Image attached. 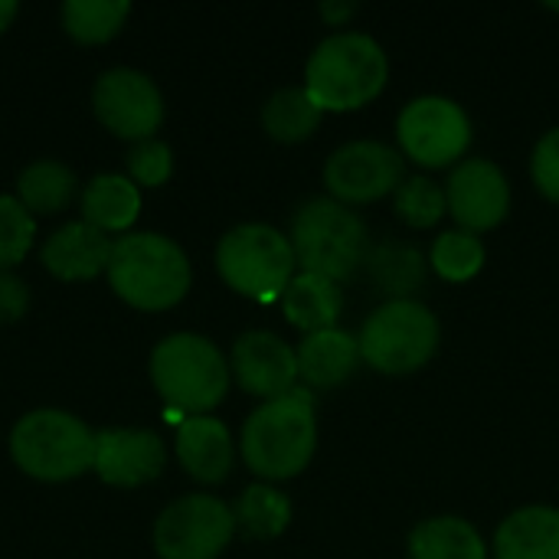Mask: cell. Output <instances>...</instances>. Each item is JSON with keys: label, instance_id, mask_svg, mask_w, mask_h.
<instances>
[{"label": "cell", "instance_id": "8fae6325", "mask_svg": "<svg viewBox=\"0 0 559 559\" xmlns=\"http://www.w3.org/2000/svg\"><path fill=\"white\" fill-rule=\"evenodd\" d=\"M324 183L341 203H370L403 183V154L383 141L341 144L324 164Z\"/></svg>", "mask_w": 559, "mask_h": 559}, {"label": "cell", "instance_id": "7a4b0ae2", "mask_svg": "<svg viewBox=\"0 0 559 559\" xmlns=\"http://www.w3.org/2000/svg\"><path fill=\"white\" fill-rule=\"evenodd\" d=\"M386 52L360 29H341L318 43L305 69V88L321 108H360L386 85Z\"/></svg>", "mask_w": 559, "mask_h": 559}, {"label": "cell", "instance_id": "3957f363", "mask_svg": "<svg viewBox=\"0 0 559 559\" xmlns=\"http://www.w3.org/2000/svg\"><path fill=\"white\" fill-rule=\"evenodd\" d=\"M105 272L115 295L141 311L174 308L190 288V262L183 249L160 233H131L111 242Z\"/></svg>", "mask_w": 559, "mask_h": 559}, {"label": "cell", "instance_id": "4316f807", "mask_svg": "<svg viewBox=\"0 0 559 559\" xmlns=\"http://www.w3.org/2000/svg\"><path fill=\"white\" fill-rule=\"evenodd\" d=\"M432 269L449 282H468L485 265V246L478 233L468 229H449L432 242Z\"/></svg>", "mask_w": 559, "mask_h": 559}, {"label": "cell", "instance_id": "ffe728a7", "mask_svg": "<svg viewBox=\"0 0 559 559\" xmlns=\"http://www.w3.org/2000/svg\"><path fill=\"white\" fill-rule=\"evenodd\" d=\"M282 308H285V318L295 328L314 334V331L337 328L344 295H341L337 282H331L324 275H314V272H301V275H295L288 282V288L282 295Z\"/></svg>", "mask_w": 559, "mask_h": 559}, {"label": "cell", "instance_id": "4dcf8cb0", "mask_svg": "<svg viewBox=\"0 0 559 559\" xmlns=\"http://www.w3.org/2000/svg\"><path fill=\"white\" fill-rule=\"evenodd\" d=\"M128 174H131V183H144V187L167 183V177L174 174V154H170V147L164 141H157V138L138 141L128 151Z\"/></svg>", "mask_w": 559, "mask_h": 559}, {"label": "cell", "instance_id": "ac0fdd59", "mask_svg": "<svg viewBox=\"0 0 559 559\" xmlns=\"http://www.w3.org/2000/svg\"><path fill=\"white\" fill-rule=\"evenodd\" d=\"M295 354H298V377H305V383L318 390H331L350 380V373L357 370L360 344L354 334L341 328H328L308 334Z\"/></svg>", "mask_w": 559, "mask_h": 559}, {"label": "cell", "instance_id": "836d02e7", "mask_svg": "<svg viewBox=\"0 0 559 559\" xmlns=\"http://www.w3.org/2000/svg\"><path fill=\"white\" fill-rule=\"evenodd\" d=\"M354 10H357V3H354V0H324V3H321V16H324V20H331V23L347 20Z\"/></svg>", "mask_w": 559, "mask_h": 559}, {"label": "cell", "instance_id": "7402d4cb", "mask_svg": "<svg viewBox=\"0 0 559 559\" xmlns=\"http://www.w3.org/2000/svg\"><path fill=\"white\" fill-rule=\"evenodd\" d=\"M409 559H488V550L465 518H429L409 534Z\"/></svg>", "mask_w": 559, "mask_h": 559}, {"label": "cell", "instance_id": "d6a6232c", "mask_svg": "<svg viewBox=\"0 0 559 559\" xmlns=\"http://www.w3.org/2000/svg\"><path fill=\"white\" fill-rule=\"evenodd\" d=\"M26 305H29L26 285L16 275L0 272V321H20L26 314Z\"/></svg>", "mask_w": 559, "mask_h": 559}, {"label": "cell", "instance_id": "1f68e13d", "mask_svg": "<svg viewBox=\"0 0 559 559\" xmlns=\"http://www.w3.org/2000/svg\"><path fill=\"white\" fill-rule=\"evenodd\" d=\"M531 170H534L537 187L559 203V128H550L537 141L534 157H531Z\"/></svg>", "mask_w": 559, "mask_h": 559}, {"label": "cell", "instance_id": "30bf717a", "mask_svg": "<svg viewBox=\"0 0 559 559\" xmlns=\"http://www.w3.org/2000/svg\"><path fill=\"white\" fill-rule=\"evenodd\" d=\"M396 134L413 160L423 167H445L472 144V121L459 102L445 95H419L403 108Z\"/></svg>", "mask_w": 559, "mask_h": 559}, {"label": "cell", "instance_id": "d590c367", "mask_svg": "<svg viewBox=\"0 0 559 559\" xmlns=\"http://www.w3.org/2000/svg\"><path fill=\"white\" fill-rule=\"evenodd\" d=\"M547 7H550V10H559V3H557V0H550V3H547Z\"/></svg>", "mask_w": 559, "mask_h": 559}, {"label": "cell", "instance_id": "f546056e", "mask_svg": "<svg viewBox=\"0 0 559 559\" xmlns=\"http://www.w3.org/2000/svg\"><path fill=\"white\" fill-rule=\"evenodd\" d=\"M36 236L33 213L16 197H0V272L23 262Z\"/></svg>", "mask_w": 559, "mask_h": 559}, {"label": "cell", "instance_id": "cb8c5ba5", "mask_svg": "<svg viewBox=\"0 0 559 559\" xmlns=\"http://www.w3.org/2000/svg\"><path fill=\"white\" fill-rule=\"evenodd\" d=\"M321 111L324 108L311 98L308 88H278L262 108V124L278 141H301L318 128Z\"/></svg>", "mask_w": 559, "mask_h": 559}, {"label": "cell", "instance_id": "e575fe53", "mask_svg": "<svg viewBox=\"0 0 559 559\" xmlns=\"http://www.w3.org/2000/svg\"><path fill=\"white\" fill-rule=\"evenodd\" d=\"M13 16H16V3L13 0H0V33L13 23Z\"/></svg>", "mask_w": 559, "mask_h": 559}, {"label": "cell", "instance_id": "9a60e30c", "mask_svg": "<svg viewBox=\"0 0 559 559\" xmlns=\"http://www.w3.org/2000/svg\"><path fill=\"white\" fill-rule=\"evenodd\" d=\"M164 442L147 429H105L95 436V472L105 485L138 488L164 472Z\"/></svg>", "mask_w": 559, "mask_h": 559}, {"label": "cell", "instance_id": "277c9868", "mask_svg": "<svg viewBox=\"0 0 559 559\" xmlns=\"http://www.w3.org/2000/svg\"><path fill=\"white\" fill-rule=\"evenodd\" d=\"M151 380L177 413L206 416L229 390V364L213 341L200 334H174L154 347Z\"/></svg>", "mask_w": 559, "mask_h": 559}, {"label": "cell", "instance_id": "e0dca14e", "mask_svg": "<svg viewBox=\"0 0 559 559\" xmlns=\"http://www.w3.org/2000/svg\"><path fill=\"white\" fill-rule=\"evenodd\" d=\"M177 459L203 485H219L233 468L229 429L213 416H190L177 429Z\"/></svg>", "mask_w": 559, "mask_h": 559}, {"label": "cell", "instance_id": "f1b7e54d", "mask_svg": "<svg viewBox=\"0 0 559 559\" xmlns=\"http://www.w3.org/2000/svg\"><path fill=\"white\" fill-rule=\"evenodd\" d=\"M370 262H373L370 265L373 278H380L383 288L400 298L416 292L423 282V255L409 246H383L370 255Z\"/></svg>", "mask_w": 559, "mask_h": 559}, {"label": "cell", "instance_id": "d6986e66", "mask_svg": "<svg viewBox=\"0 0 559 559\" xmlns=\"http://www.w3.org/2000/svg\"><path fill=\"white\" fill-rule=\"evenodd\" d=\"M498 559H559L557 508H521L495 534Z\"/></svg>", "mask_w": 559, "mask_h": 559}, {"label": "cell", "instance_id": "ba28073f", "mask_svg": "<svg viewBox=\"0 0 559 559\" xmlns=\"http://www.w3.org/2000/svg\"><path fill=\"white\" fill-rule=\"evenodd\" d=\"M360 357L383 373H413L439 347V321L416 298L380 305L360 328Z\"/></svg>", "mask_w": 559, "mask_h": 559}, {"label": "cell", "instance_id": "484cf974", "mask_svg": "<svg viewBox=\"0 0 559 559\" xmlns=\"http://www.w3.org/2000/svg\"><path fill=\"white\" fill-rule=\"evenodd\" d=\"M236 527H242L249 537L255 540H272L278 537L288 521H292V501L272 488V485H252L242 491L239 504H236Z\"/></svg>", "mask_w": 559, "mask_h": 559}, {"label": "cell", "instance_id": "d4e9b609", "mask_svg": "<svg viewBox=\"0 0 559 559\" xmlns=\"http://www.w3.org/2000/svg\"><path fill=\"white\" fill-rule=\"evenodd\" d=\"M128 0H66L62 3V26L79 43H108L121 23L128 20Z\"/></svg>", "mask_w": 559, "mask_h": 559}, {"label": "cell", "instance_id": "6da1fadb", "mask_svg": "<svg viewBox=\"0 0 559 559\" xmlns=\"http://www.w3.org/2000/svg\"><path fill=\"white\" fill-rule=\"evenodd\" d=\"M318 445L314 400L308 390H292L262 403L242 426V459L259 478H292L305 472Z\"/></svg>", "mask_w": 559, "mask_h": 559}, {"label": "cell", "instance_id": "9c48e42d", "mask_svg": "<svg viewBox=\"0 0 559 559\" xmlns=\"http://www.w3.org/2000/svg\"><path fill=\"white\" fill-rule=\"evenodd\" d=\"M236 514L210 495H187L174 501L154 527L160 559H216L233 540Z\"/></svg>", "mask_w": 559, "mask_h": 559}, {"label": "cell", "instance_id": "83f0119b", "mask_svg": "<svg viewBox=\"0 0 559 559\" xmlns=\"http://www.w3.org/2000/svg\"><path fill=\"white\" fill-rule=\"evenodd\" d=\"M442 213H449V203H445V190L436 180L419 174V177H406L396 187V216L403 223L426 229V226H436Z\"/></svg>", "mask_w": 559, "mask_h": 559}, {"label": "cell", "instance_id": "4fadbf2b", "mask_svg": "<svg viewBox=\"0 0 559 559\" xmlns=\"http://www.w3.org/2000/svg\"><path fill=\"white\" fill-rule=\"evenodd\" d=\"M445 203L455 223L468 233H481L498 226L508 216L511 206V187L504 170L488 160V157H465L455 164L449 187H445Z\"/></svg>", "mask_w": 559, "mask_h": 559}, {"label": "cell", "instance_id": "7c38bea8", "mask_svg": "<svg viewBox=\"0 0 559 559\" xmlns=\"http://www.w3.org/2000/svg\"><path fill=\"white\" fill-rule=\"evenodd\" d=\"M92 105L111 134L131 141H147L164 121V98L157 85L138 69H108L98 75Z\"/></svg>", "mask_w": 559, "mask_h": 559}, {"label": "cell", "instance_id": "44dd1931", "mask_svg": "<svg viewBox=\"0 0 559 559\" xmlns=\"http://www.w3.org/2000/svg\"><path fill=\"white\" fill-rule=\"evenodd\" d=\"M141 210V193L128 177L102 174L82 193V216L102 233H124Z\"/></svg>", "mask_w": 559, "mask_h": 559}, {"label": "cell", "instance_id": "52a82bcc", "mask_svg": "<svg viewBox=\"0 0 559 559\" xmlns=\"http://www.w3.org/2000/svg\"><path fill=\"white\" fill-rule=\"evenodd\" d=\"M295 265L298 259L292 239L265 223H242L216 246V269L226 285L255 301L285 295L288 282L295 278Z\"/></svg>", "mask_w": 559, "mask_h": 559}, {"label": "cell", "instance_id": "5bb4252c", "mask_svg": "<svg viewBox=\"0 0 559 559\" xmlns=\"http://www.w3.org/2000/svg\"><path fill=\"white\" fill-rule=\"evenodd\" d=\"M233 373L246 393L269 403L295 390L298 354L272 331H249L233 347Z\"/></svg>", "mask_w": 559, "mask_h": 559}, {"label": "cell", "instance_id": "5b68a950", "mask_svg": "<svg viewBox=\"0 0 559 559\" xmlns=\"http://www.w3.org/2000/svg\"><path fill=\"white\" fill-rule=\"evenodd\" d=\"M292 249L305 272L341 282L350 278L367 255V226L347 203L314 197L292 219Z\"/></svg>", "mask_w": 559, "mask_h": 559}, {"label": "cell", "instance_id": "2e32d148", "mask_svg": "<svg viewBox=\"0 0 559 559\" xmlns=\"http://www.w3.org/2000/svg\"><path fill=\"white\" fill-rule=\"evenodd\" d=\"M111 242L102 229L82 223H66L43 246V265L62 282H88L108 269Z\"/></svg>", "mask_w": 559, "mask_h": 559}, {"label": "cell", "instance_id": "603a6c76", "mask_svg": "<svg viewBox=\"0 0 559 559\" xmlns=\"http://www.w3.org/2000/svg\"><path fill=\"white\" fill-rule=\"evenodd\" d=\"M75 197V174L59 160H36L16 180V200L29 213L52 216L66 210Z\"/></svg>", "mask_w": 559, "mask_h": 559}, {"label": "cell", "instance_id": "8992f818", "mask_svg": "<svg viewBox=\"0 0 559 559\" xmlns=\"http://www.w3.org/2000/svg\"><path fill=\"white\" fill-rule=\"evenodd\" d=\"M13 462L39 481H69L95 465V432L59 409H36L13 426Z\"/></svg>", "mask_w": 559, "mask_h": 559}]
</instances>
